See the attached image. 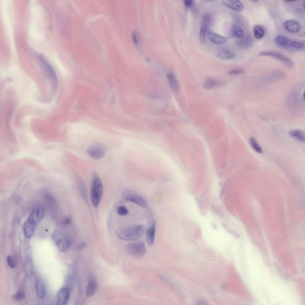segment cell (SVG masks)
I'll use <instances>...</instances> for the list:
<instances>
[{
    "mask_svg": "<svg viewBox=\"0 0 305 305\" xmlns=\"http://www.w3.org/2000/svg\"><path fill=\"white\" fill-rule=\"evenodd\" d=\"M144 231L143 225H137L120 229L118 231L117 235L120 239L124 240L135 241L141 236Z\"/></svg>",
    "mask_w": 305,
    "mask_h": 305,
    "instance_id": "1",
    "label": "cell"
},
{
    "mask_svg": "<svg viewBox=\"0 0 305 305\" xmlns=\"http://www.w3.org/2000/svg\"><path fill=\"white\" fill-rule=\"evenodd\" d=\"M103 191V186L100 178L94 175L92 178L91 188V202L95 207L98 206L101 201Z\"/></svg>",
    "mask_w": 305,
    "mask_h": 305,
    "instance_id": "2",
    "label": "cell"
},
{
    "mask_svg": "<svg viewBox=\"0 0 305 305\" xmlns=\"http://www.w3.org/2000/svg\"><path fill=\"white\" fill-rule=\"evenodd\" d=\"M38 219L34 209L32 211L23 226V231L25 236L27 238L31 237L34 235L38 222Z\"/></svg>",
    "mask_w": 305,
    "mask_h": 305,
    "instance_id": "3",
    "label": "cell"
},
{
    "mask_svg": "<svg viewBox=\"0 0 305 305\" xmlns=\"http://www.w3.org/2000/svg\"><path fill=\"white\" fill-rule=\"evenodd\" d=\"M52 238L60 251L65 252L69 248L70 244L69 239L61 231L58 230L54 231L52 234Z\"/></svg>",
    "mask_w": 305,
    "mask_h": 305,
    "instance_id": "4",
    "label": "cell"
},
{
    "mask_svg": "<svg viewBox=\"0 0 305 305\" xmlns=\"http://www.w3.org/2000/svg\"><path fill=\"white\" fill-rule=\"evenodd\" d=\"M126 250L129 255L135 258L143 256L147 251L145 245L142 241L136 242L128 244L126 247Z\"/></svg>",
    "mask_w": 305,
    "mask_h": 305,
    "instance_id": "5",
    "label": "cell"
},
{
    "mask_svg": "<svg viewBox=\"0 0 305 305\" xmlns=\"http://www.w3.org/2000/svg\"><path fill=\"white\" fill-rule=\"evenodd\" d=\"M274 42L278 45L290 47L297 49H302L304 48V43L303 42L290 39L285 36L279 35L274 39Z\"/></svg>",
    "mask_w": 305,
    "mask_h": 305,
    "instance_id": "6",
    "label": "cell"
},
{
    "mask_svg": "<svg viewBox=\"0 0 305 305\" xmlns=\"http://www.w3.org/2000/svg\"><path fill=\"white\" fill-rule=\"evenodd\" d=\"M122 196L126 200L134 203L141 207H146L147 206V202L144 198L131 191H124Z\"/></svg>",
    "mask_w": 305,
    "mask_h": 305,
    "instance_id": "7",
    "label": "cell"
},
{
    "mask_svg": "<svg viewBox=\"0 0 305 305\" xmlns=\"http://www.w3.org/2000/svg\"><path fill=\"white\" fill-rule=\"evenodd\" d=\"M259 55L260 56H268L275 58L290 67H292L294 65L293 62L290 59L278 52L272 50H264L261 52Z\"/></svg>",
    "mask_w": 305,
    "mask_h": 305,
    "instance_id": "8",
    "label": "cell"
},
{
    "mask_svg": "<svg viewBox=\"0 0 305 305\" xmlns=\"http://www.w3.org/2000/svg\"><path fill=\"white\" fill-rule=\"evenodd\" d=\"M37 56L39 60L45 70L48 74L52 84L54 87L56 86L57 80V77L55 71L52 66L47 61L42 55L37 54Z\"/></svg>",
    "mask_w": 305,
    "mask_h": 305,
    "instance_id": "9",
    "label": "cell"
},
{
    "mask_svg": "<svg viewBox=\"0 0 305 305\" xmlns=\"http://www.w3.org/2000/svg\"><path fill=\"white\" fill-rule=\"evenodd\" d=\"M106 152L105 148L99 145L91 146L87 150L88 155L91 158L95 159H100L103 157Z\"/></svg>",
    "mask_w": 305,
    "mask_h": 305,
    "instance_id": "10",
    "label": "cell"
},
{
    "mask_svg": "<svg viewBox=\"0 0 305 305\" xmlns=\"http://www.w3.org/2000/svg\"><path fill=\"white\" fill-rule=\"evenodd\" d=\"M70 294V290L68 287H64L61 288L57 294V304L58 305H66L69 300Z\"/></svg>",
    "mask_w": 305,
    "mask_h": 305,
    "instance_id": "11",
    "label": "cell"
},
{
    "mask_svg": "<svg viewBox=\"0 0 305 305\" xmlns=\"http://www.w3.org/2000/svg\"><path fill=\"white\" fill-rule=\"evenodd\" d=\"M283 26L286 30L292 33H297L301 28L299 23L292 20L285 21L283 23Z\"/></svg>",
    "mask_w": 305,
    "mask_h": 305,
    "instance_id": "12",
    "label": "cell"
},
{
    "mask_svg": "<svg viewBox=\"0 0 305 305\" xmlns=\"http://www.w3.org/2000/svg\"><path fill=\"white\" fill-rule=\"evenodd\" d=\"M156 226V222L155 220H154L146 231V241L147 244L150 246H152L154 243Z\"/></svg>",
    "mask_w": 305,
    "mask_h": 305,
    "instance_id": "13",
    "label": "cell"
},
{
    "mask_svg": "<svg viewBox=\"0 0 305 305\" xmlns=\"http://www.w3.org/2000/svg\"><path fill=\"white\" fill-rule=\"evenodd\" d=\"M98 288V284L96 281L93 276H88V283L86 289V295L90 297L94 295Z\"/></svg>",
    "mask_w": 305,
    "mask_h": 305,
    "instance_id": "14",
    "label": "cell"
},
{
    "mask_svg": "<svg viewBox=\"0 0 305 305\" xmlns=\"http://www.w3.org/2000/svg\"><path fill=\"white\" fill-rule=\"evenodd\" d=\"M222 2L225 5L234 10L241 12L243 10V4L239 0H224Z\"/></svg>",
    "mask_w": 305,
    "mask_h": 305,
    "instance_id": "15",
    "label": "cell"
},
{
    "mask_svg": "<svg viewBox=\"0 0 305 305\" xmlns=\"http://www.w3.org/2000/svg\"><path fill=\"white\" fill-rule=\"evenodd\" d=\"M217 57L222 60L232 59L236 57V54L231 50L225 49H221L217 52Z\"/></svg>",
    "mask_w": 305,
    "mask_h": 305,
    "instance_id": "16",
    "label": "cell"
},
{
    "mask_svg": "<svg viewBox=\"0 0 305 305\" xmlns=\"http://www.w3.org/2000/svg\"><path fill=\"white\" fill-rule=\"evenodd\" d=\"M207 34L208 39L214 44H222L225 43L227 41V39L225 37L212 32L208 31Z\"/></svg>",
    "mask_w": 305,
    "mask_h": 305,
    "instance_id": "17",
    "label": "cell"
},
{
    "mask_svg": "<svg viewBox=\"0 0 305 305\" xmlns=\"http://www.w3.org/2000/svg\"><path fill=\"white\" fill-rule=\"evenodd\" d=\"M222 85V83L220 81L212 78H208L205 81L203 86L205 89L209 90L213 89Z\"/></svg>",
    "mask_w": 305,
    "mask_h": 305,
    "instance_id": "18",
    "label": "cell"
},
{
    "mask_svg": "<svg viewBox=\"0 0 305 305\" xmlns=\"http://www.w3.org/2000/svg\"><path fill=\"white\" fill-rule=\"evenodd\" d=\"M77 184L78 190L80 194L85 201L88 202L87 191L84 182L81 178H79L77 179Z\"/></svg>",
    "mask_w": 305,
    "mask_h": 305,
    "instance_id": "19",
    "label": "cell"
},
{
    "mask_svg": "<svg viewBox=\"0 0 305 305\" xmlns=\"http://www.w3.org/2000/svg\"><path fill=\"white\" fill-rule=\"evenodd\" d=\"M35 287L37 296L40 298H43L46 295V289L43 284L40 280L37 281Z\"/></svg>",
    "mask_w": 305,
    "mask_h": 305,
    "instance_id": "20",
    "label": "cell"
},
{
    "mask_svg": "<svg viewBox=\"0 0 305 305\" xmlns=\"http://www.w3.org/2000/svg\"><path fill=\"white\" fill-rule=\"evenodd\" d=\"M289 134L293 139L300 142H304L305 134L303 131L299 130H291Z\"/></svg>",
    "mask_w": 305,
    "mask_h": 305,
    "instance_id": "21",
    "label": "cell"
},
{
    "mask_svg": "<svg viewBox=\"0 0 305 305\" xmlns=\"http://www.w3.org/2000/svg\"><path fill=\"white\" fill-rule=\"evenodd\" d=\"M239 40L237 43L238 46L243 48H250L252 45L253 42L252 38L250 36H247L242 38Z\"/></svg>",
    "mask_w": 305,
    "mask_h": 305,
    "instance_id": "22",
    "label": "cell"
},
{
    "mask_svg": "<svg viewBox=\"0 0 305 305\" xmlns=\"http://www.w3.org/2000/svg\"><path fill=\"white\" fill-rule=\"evenodd\" d=\"M167 78L172 89L174 91H177L178 89L179 85L175 76L172 73H169L167 75Z\"/></svg>",
    "mask_w": 305,
    "mask_h": 305,
    "instance_id": "23",
    "label": "cell"
},
{
    "mask_svg": "<svg viewBox=\"0 0 305 305\" xmlns=\"http://www.w3.org/2000/svg\"><path fill=\"white\" fill-rule=\"evenodd\" d=\"M231 34L235 38L241 39L243 37L244 32L242 28L237 25H234L232 28Z\"/></svg>",
    "mask_w": 305,
    "mask_h": 305,
    "instance_id": "24",
    "label": "cell"
},
{
    "mask_svg": "<svg viewBox=\"0 0 305 305\" xmlns=\"http://www.w3.org/2000/svg\"><path fill=\"white\" fill-rule=\"evenodd\" d=\"M253 32L254 37L258 39L262 38L264 35L263 29L259 25H256L254 27Z\"/></svg>",
    "mask_w": 305,
    "mask_h": 305,
    "instance_id": "25",
    "label": "cell"
},
{
    "mask_svg": "<svg viewBox=\"0 0 305 305\" xmlns=\"http://www.w3.org/2000/svg\"><path fill=\"white\" fill-rule=\"evenodd\" d=\"M249 142L251 147L256 152L259 153H261L263 152L262 147L254 138H250L249 140Z\"/></svg>",
    "mask_w": 305,
    "mask_h": 305,
    "instance_id": "26",
    "label": "cell"
},
{
    "mask_svg": "<svg viewBox=\"0 0 305 305\" xmlns=\"http://www.w3.org/2000/svg\"><path fill=\"white\" fill-rule=\"evenodd\" d=\"M208 27L201 26L200 28L199 36L200 41L204 45L206 43V35Z\"/></svg>",
    "mask_w": 305,
    "mask_h": 305,
    "instance_id": "27",
    "label": "cell"
},
{
    "mask_svg": "<svg viewBox=\"0 0 305 305\" xmlns=\"http://www.w3.org/2000/svg\"><path fill=\"white\" fill-rule=\"evenodd\" d=\"M36 213L39 221L43 218L45 213L44 208L41 206H38L35 208Z\"/></svg>",
    "mask_w": 305,
    "mask_h": 305,
    "instance_id": "28",
    "label": "cell"
},
{
    "mask_svg": "<svg viewBox=\"0 0 305 305\" xmlns=\"http://www.w3.org/2000/svg\"><path fill=\"white\" fill-rule=\"evenodd\" d=\"M211 21V18L209 15L206 14L204 15L202 19L201 26L208 27Z\"/></svg>",
    "mask_w": 305,
    "mask_h": 305,
    "instance_id": "29",
    "label": "cell"
},
{
    "mask_svg": "<svg viewBox=\"0 0 305 305\" xmlns=\"http://www.w3.org/2000/svg\"><path fill=\"white\" fill-rule=\"evenodd\" d=\"M118 214L121 216H125L127 214L129 211L127 208L124 206H120L117 208Z\"/></svg>",
    "mask_w": 305,
    "mask_h": 305,
    "instance_id": "30",
    "label": "cell"
},
{
    "mask_svg": "<svg viewBox=\"0 0 305 305\" xmlns=\"http://www.w3.org/2000/svg\"><path fill=\"white\" fill-rule=\"evenodd\" d=\"M7 261L9 266L11 268H14L16 266V261L12 256H8L7 257Z\"/></svg>",
    "mask_w": 305,
    "mask_h": 305,
    "instance_id": "31",
    "label": "cell"
},
{
    "mask_svg": "<svg viewBox=\"0 0 305 305\" xmlns=\"http://www.w3.org/2000/svg\"><path fill=\"white\" fill-rule=\"evenodd\" d=\"M44 197L47 201L51 205H54L55 204V198L50 193L46 192L44 194Z\"/></svg>",
    "mask_w": 305,
    "mask_h": 305,
    "instance_id": "32",
    "label": "cell"
},
{
    "mask_svg": "<svg viewBox=\"0 0 305 305\" xmlns=\"http://www.w3.org/2000/svg\"><path fill=\"white\" fill-rule=\"evenodd\" d=\"M25 296L24 291L19 290L14 294L13 296V298L16 300H20L24 298Z\"/></svg>",
    "mask_w": 305,
    "mask_h": 305,
    "instance_id": "33",
    "label": "cell"
},
{
    "mask_svg": "<svg viewBox=\"0 0 305 305\" xmlns=\"http://www.w3.org/2000/svg\"><path fill=\"white\" fill-rule=\"evenodd\" d=\"M244 70L242 69H238L232 70L229 71V74L231 75H234L242 73Z\"/></svg>",
    "mask_w": 305,
    "mask_h": 305,
    "instance_id": "34",
    "label": "cell"
},
{
    "mask_svg": "<svg viewBox=\"0 0 305 305\" xmlns=\"http://www.w3.org/2000/svg\"><path fill=\"white\" fill-rule=\"evenodd\" d=\"M71 222V219L70 218L68 217L64 218L62 221V224L64 226L69 225Z\"/></svg>",
    "mask_w": 305,
    "mask_h": 305,
    "instance_id": "35",
    "label": "cell"
},
{
    "mask_svg": "<svg viewBox=\"0 0 305 305\" xmlns=\"http://www.w3.org/2000/svg\"><path fill=\"white\" fill-rule=\"evenodd\" d=\"M184 2L185 6L187 8L191 7L193 5L194 1L192 0H185Z\"/></svg>",
    "mask_w": 305,
    "mask_h": 305,
    "instance_id": "36",
    "label": "cell"
},
{
    "mask_svg": "<svg viewBox=\"0 0 305 305\" xmlns=\"http://www.w3.org/2000/svg\"><path fill=\"white\" fill-rule=\"evenodd\" d=\"M132 38L133 41L135 44H138V41L136 33L134 31H133L132 33Z\"/></svg>",
    "mask_w": 305,
    "mask_h": 305,
    "instance_id": "37",
    "label": "cell"
},
{
    "mask_svg": "<svg viewBox=\"0 0 305 305\" xmlns=\"http://www.w3.org/2000/svg\"><path fill=\"white\" fill-rule=\"evenodd\" d=\"M285 1L286 2H290L295 1H293V0H285V1Z\"/></svg>",
    "mask_w": 305,
    "mask_h": 305,
    "instance_id": "38",
    "label": "cell"
}]
</instances>
